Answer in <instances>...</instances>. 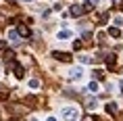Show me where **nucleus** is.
<instances>
[{"label": "nucleus", "mask_w": 123, "mask_h": 121, "mask_svg": "<svg viewBox=\"0 0 123 121\" xmlns=\"http://www.w3.org/2000/svg\"><path fill=\"white\" fill-rule=\"evenodd\" d=\"M106 21H109V15H106V13L100 15V23H106Z\"/></svg>", "instance_id": "aec40b11"}, {"label": "nucleus", "mask_w": 123, "mask_h": 121, "mask_svg": "<svg viewBox=\"0 0 123 121\" xmlns=\"http://www.w3.org/2000/svg\"><path fill=\"white\" fill-rule=\"evenodd\" d=\"M8 42H11V44H19L21 42V36L17 33V29H11V32H8Z\"/></svg>", "instance_id": "7ed1b4c3"}, {"label": "nucleus", "mask_w": 123, "mask_h": 121, "mask_svg": "<svg viewBox=\"0 0 123 121\" xmlns=\"http://www.w3.org/2000/svg\"><path fill=\"white\" fill-rule=\"evenodd\" d=\"M86 107L90 108V111H94V108H96V100H94V98H92V100H88V104H86Z\"/></svg>", "instance_id": "f3484780"}, {"label": "nucleus", "mask_w": 123, "mask_h": 121, "mask_svg": "<svg viewBox=\"0 0 123 121\" xmlns=\"http://www.w3.org/2000/svg\"><path fill=\"white\" fill-rule=\"evenodd\" d=\"M92 75H94V82H100V79H104V71L102 69H94Z\"/></svg>", "instance_id": "6e6552de"}, {"label": "nucleus", "mask_w": 123, "mask_h": 121, "mask_svg": "<svg viewBox=\"0 0 123 121\" xmlns=\"http://www.w3.org/2000/svg\"><path fill=\"white\" fill-rule=\"evenodd\" d=\"M67 38H71V32H69V29H63V32H58V40H67Z\"/></svg>", "instance_id": "9b49d317"}, {"label": "nucleus", "mask_w": 123, "mask_h": 121, "mask_svg": "<svg viewBox=\"0 0 123 121\" xmlns=\"http://www.w3.org/2000/svg\"><path fill=\"white\" fill-rule=\"evenodd\" d=\"M13 58H15V52L13 50H6V52H4V61H6V63H11Z\"/></svg>", "instance_id": "f8f14e48"}, {"label": "nucleus", "mask_w": 123, "mask_h": 121, "mask_svg": "<svg viewBox=\"0 0 123 121\" xmlns=\"http://www.w3.org/2000/svg\"><path fill=\"white\" fill-rule=\"evenodd\" d=\"M69 13H71L73 17H79V15H84L86 11H84V6H81V4H73V6H71V11H69Z\"/></svg>", "instance_id": "39448f33"}, {"label": "nucleus", "mask_w": 123, "mask_h": 121, "mask_svg": "<svg viewBox=\"0 0 123 121\" xmlns=\"http://www.w3.org/2000/svg\"><path fill=\"white\" fill-rule=\"evenodd\" d=\"M81 75H84L81 67H75V69H71V73H69V77H71V79H81Z\"/></svg>", "instance_id": "423d86ee"}, {"label": "nucleus", "mask_w": 123, "mask_h": 121, "mask_svg": "<svg viewBox=\"0 0 123 121\" xmlns=\"http://www.w3.org/2000/svg\"><path fill=\"white\" fill-rule=\"evenodd\" d=\"M115 63H117V54H113V52H111L109 57H106V67H109L111 71H115Z\"/></svg>", "instance_id": "20e7f679"}, {"label": "nucleus", "mask_w": 123, "mask_h": 121, "mask_svg": "<svg viewBox=\"0 0 123 121\" xmlns=\"http://www.w3.org/2000/svg\"><path fill=\"white\" fill-rule=\"evenodd\" d=\"M73 50H81V42H79V40L73 42Z\"/></svg>", "instance_id": "a211bd4d"}, {"label": "nucleus", "mask_w": 123, "mask_h": 121, "mask_svg": "<svg viewBox=\"0 0 123 121\" xmlns=\"http://www.w3.org/2000/svg\"><path fill=\"white\" fill-rule=\"evenodd\" d=\"M46 121H56V117H48V119H46Z\"/></svg>", "instance_id": "5701e85b"}, {"label": "nucleus", "mask_w": 123, "mask_h": 121, "mask_svg": "<svg viewBox=\"0 0 123 121\" xmlns=\"http://www.w3.org/2000/svg\"><path fill=\"white\" fill-rule=\"evenodd\" d=\"M106 113H111V115H115L117 113V102H106Z\"/></svg>", "instance_id": "1a4fd4ad"}, {"label": "nucleus", "mask_w": 123, "mask_h": 121, "mask_svg": "<svg viewBox=\"0 0 123 121\" xmlns=\"http://www.w3.org/2000/svg\"><path fill=\"white\" fill-rule=\"evenodd\" d=\"M25 104L33 107V104H36V98H33V96H27V98H25Z\"/></svg>", "instance_id": "dca6fc26"}, {"label": "nucleus", "mask_w": 123, "mask_h": 121, "mask_svg": "<svg viewBox=\"0 0 123 121\" xmlns=\"http://www.w3.org/2000/svg\"><path fill=\"white\" fill-rule=\"evenodd\" d=\"M88 90L90 92H98V82H90L88 83Z\"/></svg>", "instance_id": "4468645a"}, {"label": "nucleus", "mask_w": 123, "mask_h": 121, "mask_svg": "<svg viewBox=\"0 0 123 121\" xmlns=\"http://www.w3.org/2000/svg\"><path fill=\"white\" fill-rule=\"evenodd\" d=\"M29 88H31V90H38V88H40V79H36V77L29 79Z\"/></svg>", "instance_id": "ddd939ff"}, {"label": "nucleus", "mask_w": 123, "mask_h": 121, "mask_svg": "<svg viewBox=\"0 0 123 121\" xmlns=\"http://www.w3.org/2000/svg\"><path fill=\"white\" fill-rule=\"evenodd\" d=\"M17 33H19L21 38H27L31 32H29V27H27V25H19V27H17Z\"/></svg>", "instance_id": "0eeeda50"}, {"label": "nucleus", "mask_w": 123, "mask_h": 121, "mask_svg": "<svg viewBox=\"0 0 123 121\" xmlns=\"http://www.w3.org/2000/svg\"><path fill=\"white\" fill-rule=\"evenodd\" d=\"M79 61H81V63H84V65H88V63H92V58L88 57V54H81V57H79Z\"/></svg>", "instance_id": "2eb2a0df"}, {"label": "nucleus", "mask_w": 123, "mask_h": 121, "mask_svg": "<svg viewBox=\"0 0 123 121\" xmlns=\"http://www.w3.org/2000/svg\"><path fill=\"white\" fill-rule=\"evenodd\" d=\"M119 88H121V92H123V82H121V83H119Z\"/></svg>", "instance_id": "b1692460"}, {"label": "nucleus", "mask_w": 123, "mask_h": 121, "mask_svg": "<svg viewBox=\"0 0 123 121\" xmlns=\"http://www.w3.org/2000/svg\"><path fill=\"white\" fill-rule=\"evenodd\" d=\"M109 36H111V38H119V36H121L119 27H109Z\"/></svg>", "instance_id": "9d476101"}, {"label": "nucleus", "mask_w": 123, "mask_h": 121, "mask_svg": "<svg viewBox=\"0 0 123 121\" xmlns=\"http://www.w3.org/2000/svg\"><path fill=\"white\" fill-rule=\"evenodd\" d=\"M115 25H123V17H121V15H117V17H115Z\"/></svg>", "instance_id": "6ab92c4d"}, {"label": "nucleus", "mask_w": 123, "mask_h": 121, "mask_svg": "<svg viewBox=\"0 0 123 121\" xmlns=\"http://www.w3.org/2000/svg\"><path fill=\"white\" fill-rule=\"evenodd\" d=\"M0 50H6V42H4V40L0 42Z\"/></svg>", "instance_id": "412c9836"}, {"label": "nucleus", "mask_w": 123, "mask_h": 121, "mask_svg": "<svg viewBox=\"0 0 123 121\" xmlns=\"http://www.w3.org/2000/svg\"><path fill=\"white\" fill-rule=\"evenodd\" d=\"M88 2H90L92 6H96V4H98V0H88Z\"/></svg>", "instance_id": "4be33fe9"}, {"label": "nucleus", "mask_w": 123, "mask_h": 121, "mask_svg": "<svg viewBox=\"0 0 123 121\" xmlns=\"http://www.w3.org/2000/svg\"><path fill=\"white\" fill-rule=\"evenodd\" d=\"M25 2H31V0H25Z\"/></svg>", "instance_id": "393cba45"}, {"label": "nucleus", "mask_w": 123, "mask_h": 121, "mask_svg": "<svg viewBox=\"0 0 123 121\" xmlns=\"http://www.w3.org/2000/svg\"><path fill=\"white\" fill-rule=\"evenodd\" d=\"M63 119H67V121H77L79 119V111L75 107H67V108H63Z\"/></svg>", "instance_id": "f257e3e1"}, {"label": "nucleus", "mask_w": 123, "mask_h": 121, "mask_svg": "<svg viewBox=\"0 0 123 121\" xmlns=\"http://www.w3.org/2000/svg\"><path fill=\"white\" fill-rule=\"evenodd\" d=\"M52 57L56 58V61H63V63H69V61H71V54H69V52H58V50H54V52H52Z\"/></svg>", "instance_id": "f03ea898"}]
</instances>
